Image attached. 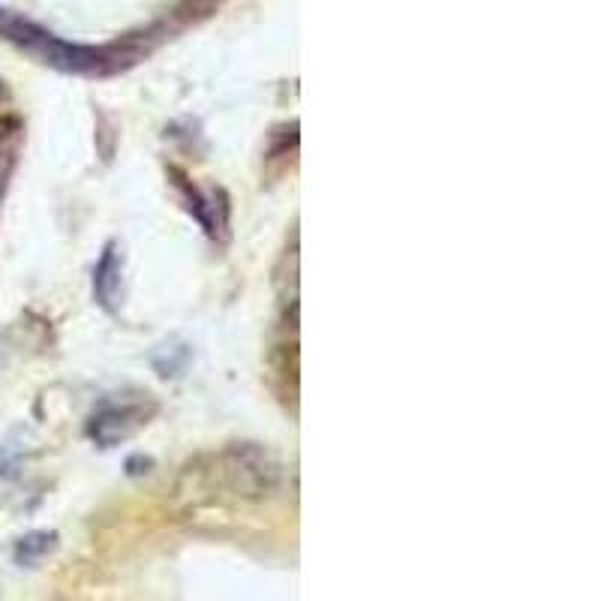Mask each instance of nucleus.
<instances>
[{
    "mask_svg": "<svg viewBox=\"0 0 601 601\" xmlns=\"http://www.w3.org/2000/svg\"><path fill=\"white\" fill-rule=\"evenodd\" d=\"M0 37H7L10 43L28 49V52H40V46L49 40V31L28 22L25 16H16L10 10H0Z\"/></svg>",
    "mask_w": 601,
    "mask_h": 601,
    "instance_id": "nucleus-4",
    "label": "nucleus"
},
{
    "mask_svg": "<svg viewBox=\"0 0 601 601\" xmlns=\"http://www.w3.org/2000/svg\"><path fill=\"white\" fill-rule=\"evenodd\" d=\"M223 475H226V484L244 496V499H262V496H271L274 487L280 484V466L277 460L271 457V451L253 445V442H244V445H232L223 460Z\"/></svg>",
    "mask_w": 601,
    "mask_h": 601,
    "instance_id": "nucleus-1",
    "label": "nucleus"
},
{
    "mask_svg": "<svg viewBox=\"0 0 601 601\" xmlns=\"http://www.w3.org/2000/svg\"><path fill=\"white\" fill-rule=\"evenodd\" d=\"M55 541H58L55 532H31V535H25V538L16 544V559H19L22 565H34V562H40V559L55 547Z\"/></svg>",
    "mask_w": 601,
    "mask_h": 601,
    "instance_id": "nucleus-5",
    "label": "nucleus"
},
{
    "mask_svg": "<svg viewBox=\"0 0 601 601\" xmlns=\"http://www.w3.org/2000/svg\"><path fill=\"white\" fill-rule=\"evenodd\" d=\"M19 136V121L16 118H0V145H7Z\"/></svg>",
    "mask_w": 601,
    "mask_h": 601,
    "instance_id": "nucleus-6",
    "label": "nucleus"
},
{
    "mask_svg": "<svg viewBox=\"0 0 601 601\" xmlns=\"http://www.w3.org/2000/svg\"><path fill=\"white\" fill-rule=\"evenodd\" d=\"M121 250L118 244H109L97 271H94V292H97V301L115 313L118 310V301H121Z\"/></svg>",
    "mask_w": 601,
    "mask_h": 601,
    "instance_id": "nucleus-3",
    "label": "nucleus"
},
{
    "mask_svg": "<svg viewBox=\"0 0 601 601\" xmlns=\"http://www.w3.org/2000/svg\"><path fill=\"white\" fill-rule=\"evenodd\" d=\"M148 409L142 403H112L106 409H100L91 418V436L103 445L112 448L124 439H130L145 421H148Z\"/></svg>",
    "mask_w": 601,
    "mask_h": 601,
    "instance_id": "nucleus-2",
    "label": "nucleus"
},
{
    "mask_svg": "<svg viewBox=\"0 0 601 601\" xmlns=\"http://www.w3.org/2000/svg\"><path fill=\"white\" fill-rule=\"evenodd\" d=\"M0 94H4V82H0Z\"/></svg>",
    "mask_w": 601,
    "mask_h": 601,
    "instance_id": "nucleus-7",
    "label": "nucleus"
}]
</instances>
